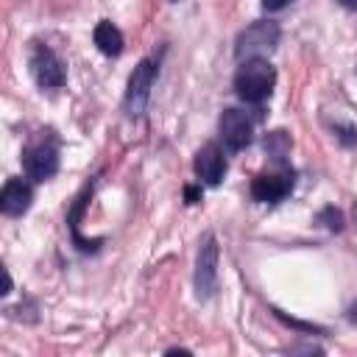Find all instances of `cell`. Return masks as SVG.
Instances as JSON below:
<instances>
[{
    "mask_svg": "<svg viewBox=\"0 0 357 357\" xmlns=\"http://www.w3.org/2000/svg\"><path fill=\"white\" fill-rule=\"evenodd\" d=\"M273 84H276V70L268 59H245L234 75V92L254 106L271 98Z\"/></svg>",
    "mask_w": 357,
    "mask_h": 357,
    "instance_id": "cell-1",
    "label": "cell"
},
{
    "mask_svg": "<svg viewBox=\"0 0 357 357\" xmlns=\"http://www.w3.org/2000/svg\"><path fill=\"white\" fill-rule=\"evenodd\" d=\"M22 167L25 176L33 181H47L59 170V145L53 137H39L25 145L22 151Z\"/></svg>",
    "mask_w": 357,
    "mask_h": 357,
    "instance_id": "cell-2",
    "label": "cell"
},
{
    "mask_svg": "<svg viewBox=\"0 0 357 357\" xmlns=\"http://www.w3.org/2000/svg\"><path fill=\"white\" fill-rule=\"evenodd\" d=\"M279 45V25L276 22H254L245 31H240L237 42H234V56L240 61L245 59H265V53H271Z\"/></svg>",
    "mask_w": 357,
    "mask_h": 357,
    "instance_id": "cell-3",
    "label": "cell"
},
{
    "mask_svg": "<svg viewBox=\"0 0 357 357\" xmlns=\"http://www.w3.org/2000/svg\"><path fill=\"white\" fill-rule=\"evenodd\" d=\"M156 61L153 59H142L134 73L128 75V86H126V112L131 117L142 114L148 98H151V86H153V78H156Z\"/></svg>",
    "mask_w": 357,
    "mask_h": 357,
    "instance_id": "cell-4",
    "label": "cell"
},
{
    "mask_svg": "<svg viewBox=\"0 0 357 357\" xmlns=\"http://www.w3.org/2000/svg\"><path fill=\"white\" fill-rule=\"evenodd\" d=\"M28 67H31L33 81H36L42 89H59V86H64V81H67L64 64H61L59 56H56L50 47H45V45H36V47L31 50Z\"/></svg>",
    "mask_w": 357,
    "mask_h": 357,
    "instance_id": "cell-5",
    "label": "cell"
},
{
    "mask_svg": "<svg viewBox=\"0 0 357 357\" xmlns=\"http://www.w3.org/2000/svg\"><path fill=\"white\" fill-rule=\"evenodd\" d=\"M218 128H220V139H223V145L229 151H243L251 142V134H254L251 117L245 112H240V109H226L220 114Z\"/></svg>",
    "mask_w": 357,
    "mask_h": 357,
    "instance_id": "cell-6",
    "label": "cell"
},
{
    "mask_svg": "<svg viewBox=\"0 0 357 357\" xmlns=\"http://www.w3.org/2000/svg\"><path fill=\"white\" fill-rule=\"evenodd\" d=\"M293 190V170H279V173H259L251 181V198L259 204H276L287 198Z\"/></svg>",
    "mask_w": 357,
    "mask_h": 357,
    "instance_id": "cell-7",
    "label": "cell"
},
{
    "mask_svg": "<svg viewBox=\"0 0 357 357\" xmlns=\"http://www.w3.org/2000/svg\"><path fill=\"white\" fill-rule=\"evenodd\" d=\"M218 284V245L215 237H206L204 245L198 248L195 259V293L198 298H209Z\"/></svg>",
    "mask_w": 357,
    "mask_h": 357,
    "instance_id": "cell-8",
    "label": "cell"
},
{
    "mask_svg": "<svg viewBox=\"0 0 357 357\" xmlns=\"http://www.w3.org/2000/svg\"><path fill=\"white\" fill-rule=\"evenodd\" d=\"M31 201H33V190H31V184L22 181V178H8V181L3 184V190H0V209H3V215H8V218L25 215L28 206H31Z\"/></svg>",
    "mask_w": 357,
    "mask_h": 357,
    "instance_id": "cell-9",
    "label": "cell"
},
{
    "mask_svg": "<svg viewBox=\"0 0 357 357\" xmlns=\"http://www.w3.org/2000/svg\"><path fill=\"white\" fill-rule=\"evenodd\" d=\"M192 167H195V176H198L201 181H206V184L215 187V184H220V178H223V173H226V156L220 153L218 145H204V148L195 153Z\"/></svg>",
    "mask_w": 357,
    "mask_h": 357,
    "instance_id": "cell-10",
    "label": "cell"
},
{
    "mask_svg": "<svg viewBox=\"0 0 357 357\" xmlns=\"http://www.w3.org/2000/svg\"><path fill=\"white\" fill-rule=\"evenodd\" d=\"M92 42L103 56H120L123 53V33L117 25H112L109 20L98 22L92 31Z\"/></svg>",
    "mask_w": 357,
    "mask_h": 357,
    "instance_id": "cell-11",
    "label": "cell"
},
{
    "mask_svg": "<svg viewBox=\"0 0 357 357\" xmlns=\"http://www.w3.org/2000/svg\"><path fill=\"white\" fill-rule=\"evenodd\" d=\"M265 153L276 162V165H284V156L290 153V139L284 131H271L265 134Z\"/></svg>",
    "mask_w": 357,
    "mask_h": 357,
    "instance_id": "cell-12",
    "label": "cell"
},
{
    "mask_svg": "<svg viewBox=\"0 0 357 357\" xmlns=\"http://www.w3.org/2000/svg\"><path fill=\"white\" fill-rule=\"evenodd\" d=\"M318 223H324L329 231H340V229H343V215H340V209L326 206V209L318 215Z\"/></svg>",
    "mask_w": 357,
    "mask_h": 357,
    "instance_id": "cell-13",
    "label": "cell"
},
{
    "mask_svg": "<svg viewBox=\"0 0 357 357\" xmlns=\"http://www.w3.org/2000/svg\"><path fill=\"white\" fill-rule=\"evenodd\" d=\"M293 0H262V8L265 11H282L284 6H290Z\"/></svg>",
    "mask_w": 357,
    "mask_h": 357,
    "instance_id": "cell-14",
    "label": "cell"
},
{
    "mask_svg": "<svg viewBox=\"0 0 357 357\" xmlns=\"http://www.w3.org/2000/svg\"><path fill=\"white\" fill-rule=\"evenodd\" d=\"M184 198H187V204H195V201L201 198V190H198V187H187V190H184Z\"/></svg>",
    "mask_w": 357,
    "mask_h": 357,
    "instance_id": "cell-15",
    "label": "cell"
},
{
    "mask_svg": "<svg viewBox=\"0 0 357 357\" xmlns=\"http://www.w3.org/2000/svg\"><path fill=\"white\" fill-rule=\"evenodd\" d=\"M340 6H346V8H351V11H357V0H337Z\"/></svg>",
    "mask_w": 357,
    "mask_h": 357,
    "instance_id": "cell-16",
    "label": "cell"
},
{
    "mask_svg": "<svg viewBox=\"0 0 357 357\" xmlns=\"http://www.w3.org/2000/svg\"><path fill=\"white\" fill-rule=\"evenodd\" d=\"M349 318H351V321H357V307H351V312H349Z\"/></svg>",
    "mask_w": 357,
    "mask_h": 357,
    "instance_id": "cell-17",
    "label": "cell"
},
{
    "mask_svg": "<svg viewBox=\"0 0 357 357\" xmlns=\"http://www.w3.org/2000/svg\"><path fill=\"white\" fill-rule=\"evenodd\" d=\"M354 218H357V206H354Z\"/></svg>",
    "mask_w": 357,
    "mask_h": 357,
    "instance_id": "cell-18",
    "label": "cell"
}]
</instances>
